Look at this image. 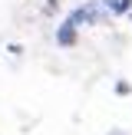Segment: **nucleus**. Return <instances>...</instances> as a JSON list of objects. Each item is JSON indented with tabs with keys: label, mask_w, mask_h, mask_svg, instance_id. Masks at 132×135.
<instances>
[{
	"label": "nucleus",
	"mask_w": 132,
	"mask_h": 135,
	"mask_svg": "<svg viewBox=\"0 0 132 135\" xmlns=\"http://www.w3.org/2000/svg\"><path fill=\"white\" fill-rule=\"evenodd\" d=\"M116 92H119V96H129V92H132V86H129V83H122V79H119V83H116Z\"/></svg>",
	"instance_id": "20e7f679"
},
{
	"label": "nucleus",
	"mask_w": 132,
	"mask_h": 135,
	"mask_svg": "<svg viewBox=\"0 0 132 135\" xmlns=\"http://www.w3.org/2000/svg\"><path fill=\"white\" fill-rule=\"evenodd\" d=\"M109 20V13H106V7L99 3V0H86V3H79L76 10L69 13V17L63 20V23H69V26H83V23H106Z\"/></svg>",
	"instance_id": "f257e3e1"
},
{
	"label": "nucleus",
	"mask_w": 132,
	"mask_h": 135,
	"mask_svg": "<svg viewBox=\"0 0 132 135\" xmlns=\"http://www.w3.org/2000/svg\"><path fill=\"white\" fill-rule=\"evenodd\" d=\"M56 43H59V46H73V43H76V26L59 23V30H56Z\"/></svg>",
	"instance_id": "7ed1b4c3"
},
{
	"label": "nucleus",
	"mask_w": 132,
	"mask_h": 135,
	"mask_svg": "<svg viewBox=\"0 0 132 135\" xmlns=\"http://www.w3.org/2000/svg\"><path fill=\"white\" fill-rule=\"evenodd\" d=\"M109 135H129V132H122V129H112V132H109Z\"/></svg>",
	"instance_id": "39448f33"
},
{
	"label": "nucleus",
	"mask_w": 132,
	"mask_h": 135,
	"mask_svg": "<svg viewBox=\"0 0 132 135\" xmlns=\"http://www.w3.org/2000/svg\"><path fill=\"white\" fill-rule=\"evenodd\" d=\"M99 3L106 7L109 17H125V13L132 17V0H99Z\"/></svg>",
	"instance_id": "f03ea898"
}]
</instances>
